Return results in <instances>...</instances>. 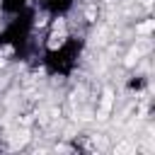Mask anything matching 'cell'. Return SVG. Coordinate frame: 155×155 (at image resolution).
I'll return each mask as SVG.
<instances>
[{"label": "cell", "mask_w": 155, "mask_h": 155, "mask_svg": "<svg viewBox=\"0 0 155 155\" xmlns=\"http://www.w3.org/2000/svg\"><path fill=\"white\" fill-rule=\"evenodd\" d=\"M150 29H153V22H145V24H140V27H138L136 31H140V34H148Z\"/></svg>", "instance_id": "6da1fadb"}]
</instances>
